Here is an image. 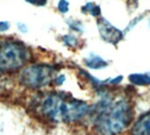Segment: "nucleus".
I'll list each match as a JSON object with an SVG mask.
<instances>
[{"instance_id": "obj_15", "label": "nucleus", "mask_w": 150, "mask_h": 135, "mask_svg": "<svg viewBox=\"0 0 150 135\" xmlns=\"http://www.w3.org/2000/svg\"><path fill=\"white\" fill-rule=\"evenodd\" d=\"M149 27H150V21H149Z\"/></svg>"}, {"instance_id": "obj_10", "label": "nucleus", "mask_w": 150, "mask_h": 135, "mask_svg": "<svg viewBox=\"0 0 150 135\" xmlns=\"http://www.w3.org/2000/svg\"><path fill=\"white\" fill-rule=\"evenodd\" d=\"M82 11L84 13H90L92 16H99L101 14V9L99 5H97L91 2H89L84 6H83Z\"/></svg>"}, {"instance_id": "obj_3", "label": "nucleus", "mask_w": 150, "mask_h": 135, "mask_svg": "<svg viewBox=\"0 0 150 135\" xmlns=\"http://www.w3.org/2000/svg\"><path fill=\"white\" fill-rule=\"evenodd\" d=\"M54 72V69L49 65H32L21 72L20 83L30 89H40L52 82Z\"/></svg>"}, {"instance_id": "obj_5", "label": "nucleus", "mask_w": 150, "mask_h": 135, "mask_svg": "<svg viewBox=\"0 0 150 135\" xmlns=\"http://www.w3.org/2000/svg\"><path fill=\"white\" fill-rule=\"evenodd\" d=\"M64 99L62 97L52 94L46 97L40 105V111L42 114L50 120L59 121L61 120L62 107Z\"/></svg>"}, {"instance_id": "obj_1", "label": "nucleus", "mask_w": 150, "mask_h": 135, "mask_svg": "<svg viewBox=\"0 0 150 135\" xmlns=\"http://www.w3.org/2000/svg\"><path fill=\"white\" fill-rule=\"evenodd\" d=\"M91 112L95 130L100 135L120 134L134 119V108L126 98L113 101L111 97L105 96Z\"/></svg>"}, {"instance_id": "obj_9", "label": "nucleus", "mask_w": 150, "mask_h": 135, "mask_svg": "<svg viewBox=\"0 0 150 135\" xmlns=\"http://www.w3.org/2000/svg\"><path fill=\"white\" fill-rule=\"evenodd\" d=\"M85 64L87 67L92 69H101L108 66V63L103 58L96 54H91L85 60Z\"/></svg>"}, {"instance_id": "obj_14", "label": "nucleus", "mask_w": 150, "mask_h": 135, "mask_svg": "<svg viewBox=\"0 0 150 135\" xmlns=\"http://www.w3.org/2000/svg\"><path fill=\"white\" fill-rule=\"evenodd\" d=\"M10 27V25L8 22L6 21H3V22H0V32H4V31H6L8 30Z\"/></svg>"}, {"instance_id": "obj_8", "label": "nucleus", "mask_w": 150, "mask_h": 135, "mask_svg": "<svg viewBox=\"0 0 150 135\" xmlns=\"http://www.w3.org/2000/svg\"><path fill=\"white\" fill-rule=\"evenodd\" d=\"M131 83L137 86H149L150 85V73H134L128 76Z\"/></svg>"}, {"instance_id": "obj_12", "label": "nucleus", "mask_w": 150, "mask_h": 135, "mask_svg": "<svg viewBox=\"0 0 150 135\" xmlns=\"http://www.w3.org/2000/svg\"><path fill=\"white\" fill-rule=\"evenodd\" d=\"M64 41H65V43H66L67 45H69V46H70V47L75 46V45L76 44V42H77L76 39L74 36H72V35L65 36V37H64Z\"/></svg>"}, {"instance_id": "obj_2", "label": "nucleus", "mask_w": 150, "mask_h": 135, "mask_svg": "<svg viewBox=\"0 0 150 135\" xmlns=\"http://www.w3.org/2000/svg\"><path fill=\"white\" fill-rule=\"evenodd\" d=\"M30 56L26 47L14 40L0 42V73H13L19 70Z\"/></svg>"}, {"instance_id": "obj_4", "label": "nucleus", "mask_w": 150, "mask_h": 135, "mask_svg": "<svg viewBox=\"0 0 150 135\" xmlns=\"http://www.w3.org/2000/svg\"><path fill=\"white\" fill-rule=\"evenodd\" d=\"M90 110L85 102L76 99L64 100L62 107L61 120L66 123L78 121L88 115Z\"/></svg>"}, {"instance_id": "obj_13", "label": "nucleus", "mask_w": 150, "mask_h": 135, "mask_svg": "<svg viewBox=\"0 0 150 135\" xmlns=\"http://www.w3.org/2000/svg\"><path fill=\"white\" fill-rule=\"evenodd\" d=\"M25 1L36 6H43L47 2V0H25Z\"/></svg>"}, {"instance_id": "obj_6", "label": "nucleus", "mask_w": 150, "mask_h": 135, "mask_svg": "<svg viewBox=\"0 0 150 135\" xmlns=\"http://www.w3.org/2000/svg\"><path fill=\"white\" fill-rule=\"evenodd\" d=\"M98 27L101 38L107 43L117 45L124 38V33L112 25L105 18H100L98 19Z\"/></svg>"}, {"instance_id": "obj_7", "label": "nucleus", "mask_w": 150, "mask_h": 135, "mask_svg": "<svg viewBox=\"0 0 150 135\" xmlns=\"http://www.w3.org/2000/svg\"><path fill=\"white\" fill-rule=\"evenodd\" d=\"M131 135H150V112L138 119L133 126Z\"/></svg>"}, {"instance_id": "obj_11", "label": "nucleus", "mask_w": 150, "mask_h": 135, "mask_svg": "<svg viewBox=\"0 0 150 135\" xmlns=\"http://www.w3.org/2000/svg\"><path fill=\"white\" fill-rule=\"evenodd\" d=\"M58 10L62 13H66L69 11V2L67 0H60L58 3Z\"/></svg>"}]
</instances>
